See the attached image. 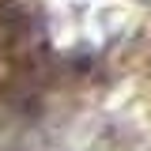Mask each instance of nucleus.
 Listing matches in <instances>:
<instances>
[{"instance_id":"obj_1","label":"nucleus","mask_w":151,"mask_h":151,"mask_svg":"<svg viewBox=\"0 0 151 151\" xmlns=\"http://www.w3.org/2000/svg\"><path fill=\"white\" fill-rule=\"evenodd\" d=\"M34 38H38L34 12L27 4H19V0H4L0 4V60L23 53Z\"/></svg>"}]
</instances>
